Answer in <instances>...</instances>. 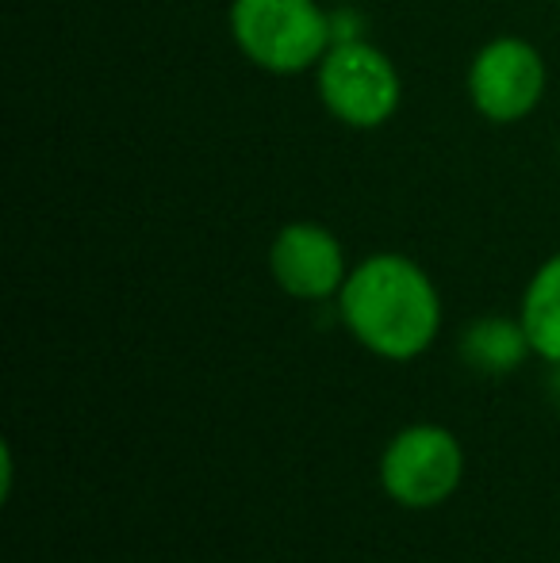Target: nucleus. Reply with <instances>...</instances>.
I'll return each instance as SVG.
<instances>
[{"label": "nucleus", "instance_id": "f257e3e1", "mask_svg": "<svg viewBox=\"0 0 560 563\" xmlns=\"http://www.w3.org/2000/svg\"><path fill=\"white\" fill-rule=\"evenodd\" d=\"M338 319L381 361H415L441 334V296L430 273L404 253H369L338 291Z\"/></svg>", "mask_w": 560, "mask_h": 563}, {"label": "nucleus", "instance_id": "f03ea898", "mask_svg": "<svg viewBox=\"0 0 560 563\" xmlns=\"http://www.w3.org/2000/svg\"><path fill=\"white\" fill-rule=\"evenodd\" d=\"M227 27L239 54L273 77H299L334 46V15L319 0H231Z\"/></svg>", "mask_w": 560, "mask_h": 563}, {"label": "nucleus", "instance_id": "7ed1b4c3", "mask_svg": "<svg viewBox=\"0 0 560 563\" xmlns=\"http://www.w3.org/2000/svg\"><path fill=\"white\" fill-rule=\"evenodd\" d=\"M315 92L330 119L350 131H376L404 104V77L396 62L369 38H338L315 66Z\"/></svg>", "mask_w": 560, "mask_h": 563}, {"label": "nucleus", "instance_id": "20e7f679", "mask_svg": "<svg viewBox=\"0 0 560 563\" xmlns=\"http://www.w3.org/2000/svg\"><path fill=\"white\" fill-rule=\"evenodd\" d=\"M464 89L480 119L510 126L538 112L549 89V66L523 35H495L472 54Z\"/></svg>", "mask_w": 560, "mask_h": 563}, {"label": "nucleus", "instance_id": "39448f33", "mask_svg": "<svg viewBox=\"0 0 560 563\" xmlns=\"http://www.w3.org/2000/svg\"><path fill=\"white\" fill-rule=\"evenodd\" d=\"M464 479V449L446 426H407L381 452V487L404 510L449 503Z\"/></svg>", "mask_w": 560, "mask_h": 563}, {"label": "nucleus", "instance_id": "423d86ee", "mask_svg": "<svg viewBox=\"0 0 560 563\" xmlns=\"http://www.w3.org/2000/svg\"><path fill=\"white\" fill-rule=\"evenodd\" d=\"M270 276L284 296L299 303H322V299H338L350 265L334 230L311 219H296V223H284L273 238Z\"/></svg>", "mask_w": 560, "mask_h": 563}, {"label": "nucleus", "instance_id": "0eeeda50", "mask_svg": "<svg viewBox=\"0 0 560 563\" xmlns=\"http://www.w3.org/2000/svg\"><path fill=\"white\" fill-rule=\"evenodd\" d=\"M518 322H523L534 356L560 368V253L541 261L538 273L530 276L523 303H518Z\"/></svg>", "mask_w": 560, "mask_h": 563}, {"label": "nucleus", "instance_id": "6e6552de", "mask_svg": "<svg viewBox=\"0 0 560 563\" xmlns=\"http://www.w3.org/2000/svg\"><path fill=\"white\" fill-rule=\"evenodd\" d=\"M530 341L518 319H503V314H487V319L469 322V330L461 334V356L476 372L487 376H503V372L518 368L530 356Z\"/></svg>", "mask_w": 560, "mask_h": 563}, {"label": "nucleus", "instance_id": "1a4fd4ad", "mask_svg": "<svg viewBox=\"0 0 560 563\" xmlns=\"http://www.w3.org/2000/svg\"><path fill=\"white\" fill-rule=\"evenodd\" d=\"M0 460H4V479H0V498L12 495L15 483V460H12V445H0Z\"/></svg>", "mask_w": 560, "mask_h": 563}, {"label": "nucleus", "instance_id": "9d476101", "mask_svg": "<svg viewBox=\"0 0 560 563\" xmlns=\"http://www.w3.org/2000/svg\"><path fill=\"white\" fill-rule=\"evenodd\" d=\"M557 157H560V142H557Z\"/></svg>", "mask_w": 560, "mask_h": 563}]
</instances>
